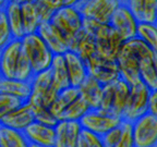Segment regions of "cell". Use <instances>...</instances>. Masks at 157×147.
I'll list each match as a JSON object with an SVG mask.
<instances>
[{
	"label": "cell",
	"mask_w": 157,
	"mask_h": 147,
	"mask_svg": "<svg viewBox=\"0 0 157 147\" xmlns=\"http://www.w3.org/2000/svg\"><path fill=\"white\" fill-rule=\"evenodd\" d=\"M22 46L35 74L50 69L55 54L38 33L25 35L22 38Z\"/></svg>",
	"instance_id": "cell-1"
},
{
	"label": "cell",
	"mask_w": 157,
	"mask_h": 147,
	"mask_svg": "<svg viewBox=\"0 0 157 147\" xmlns=\"http://www.w3.org/2000/svg\"><path fill=\"white\" fill-rule=\"evenodd\" d=\"M31 82H32V95L27 103L31 106H45L50 108L60 92L52 81L50 69L34 74Z\"/></svg>",
	"instance_id": "cell-2"
},
{
	"label": "cell",
	"mask_w": 157,
	"mask_h": 147,
	"mask_svg": "<svg viewBox=\"0 0 157 147\" xmlns=\"http://www.w3.org/2000/svg\"><path fill=\"white\" fill-rule=\"evenodd\" d=\"M52 22L58 27L64 35L69 45V49L78 33L83 31L84 17L76 6L63 7L56 11Z\"/></svg>",
	"instance_id": "cell-3"
},
{
	"label": "cell",
	"mask_w": 157,
	"mask_h": 147,
	"mask_svg": "<svg viewBox=\"0 0 157 147\" xmlns=\"http://www.w3.org/2000/svg\"><path fill=\"white\" fill-rule=\"evenodd\" d=\"M94 38L98 56L116 61L124 40L110 23H101L94 34Z\"/></svg>",
	"instance_id": "cell-4"
},
{
	"label": "cell",
	"mask_w": 157,
	"mask_h": 147,
	"mask_svg": "<svg viewBox=\"0 0 157 147\" xmlns=\"http://www.w3.org/2000/svg\"><path fill=\"white\" fill-rule=\"evenodd\" d=\"M151 89L142 81L132 84L130 87V96L128 104L123 111V119L135 121L137 118L148 112V103H150Z\"/></svg>",
	"instance_id": "cell-5"
},
{
	"label": "cell",
	"mask_w": 157,
	"mask_h": 147,
	"mask_svg": "<svg viewBox=\"0 0 157 147\" xmlns=\"http://www.w3.org/2000/svg\"><path fill=\"white\" fill-rule=\"evenodd\" d=\"M120 72V77L132 85L141 81L140 59L131 40H125L116 60Z\"/></svg>",
	"instance_id": "cell-6"
},
{
	"label": "cell",
	"mask_w": 157,
	"mask_h": 147,
	"mask_svg": "<svg viewBox=\"0 0 157 147\" xmlns=\"http://www.w3.org/2000/svg\"><path fill=\"white\" fill-rule=\"evenodd\" d=\"M121 5L120 0H81L76 7L85 19L109 23L113 14Z\"/></svg>",
	"instance_id": "cell-7"
},
{
	"label": "cell",
	"mask_w": 157,
	"mask_h": 147,
	"mask_svg": "<svg viewBox=\"0 0 157 147\" xmlns=\"http://www.w3.org/2000/svg\"><path fill=\"white\" fill-rule=\"evenodd\" d=\"M134 146L153 147L157 146V117L146 112L133 121Z\"/></svg>",
	"instance_id": "cell-8"
},
{
	"label": "cell",
	"mask_w": 157,
	"mask_h": 147,
	"mask_svg": "<svg viewBox=\"0 0 157 147\" xmlns=\"http://www.w3.org/2000/svg\"><path fill=\"white\" fill-rule=\"evenodd\" d=\"M122 121V118L108 113L101 109H91L81 119V124L83 127L88 129L103 136L108 131L118 126Z\"/></svg>",
	"instance_id": "cell-9"
},
{
	"label": "cell",
	"mask_w": 157,
	"mask_h": 147,
	"mask_svg": "<svg viewBox=\"0 0 157 147\" xmlns=\"http://www.w3.org/2000/svg\"><path fill=\"white\" fill-rule=\"evenodd\" d=\"M109 23L120 34L124 42L137 36V26L140 21L131 12L127 5H120L118 7Z\"/></svg>",
	"instance_id": "cell-10"
},
{
	"label": "cell",
	"mask_w": 157,
	"mask_h": 147,
	"mask_svg": "<svg viewBox=\"0 0 157 147\" xmlns=\"http://www.w3.org/2000/svg\"><path fill=\"white\" fill-rule=\"evenodd\" d=\"M86 66L88 74L95 77L103 85L113 83L121 78L117 62L99 57L98 55L86 63Z\"/></svg>",
	"instance_id": "cell-11"
},
{
	"label": "cell",
	"mask_w": 157,
	"mask_h": 147,
	"mask_svg": "<svg viewBox=\"0 0 157 147\" xmlns=\"http://www.w3.org/2000/svg\"><path fill=\"white\" fill-rule=\"evenodd\" d=\"M22 51V39L13 38L9 44L1 48V54H0L1 77L14 78L15 70H17Z\"/></svg>",
	"instance_id": "cell-12"
},
{
	"label": "cell",
	"mask_w": 157,
	"mask_h": 147,
	"mask_svg": "<svg viewBox=\"0 0 157 147\" xmlns=\"http://www.w3.org/2000/svg\"><path fill=\"white\" fill-rule=\"evenodd\" d=\"M29 145L40 147L56 146V130L55 126L44 124L35 120L24 130Z\"/></svg>",
	"instance_id": "cell-13"
},
{
	"label": "cell",
	"mask_w": 157,
	"mask_h": 147,
	"mask_svg": "<svg viewBox=\"0 0 157 147\" xmlns=\"http://www.w3.org/2000/svg\"><path fill=\"white\" fill-rule=\"evenodd\" d=\"M82 126L80 121L59 120L55 126L57 147H78V141Z\"/></svg>",
	"instance_id": "cell-14"
},
{
	"label": "cell",
	"mask_w": 157,
	"mask_h": 147,
	"mask_svg": "<svg viewBox=\"0 0 157 147\" xmlns=\"http://www.w3.org/2000/svg\"><path fill=\"white\" fill-rule=\"evenodd\" d=\"M37 33L43 37L47 46L55 55H64L69 50V45L64 35L52 21L42 23Z\"/></svg>",
	"instance_id": "cell-15"
},
{
	"label": "cell",
	"mask_w": 157,
	"mask_h": 147,
	"mask_svg": "<svg viewBox=\"0 0 157 147\" xmlns=\"http://www.w3.org/2000/svg\"><path fill=\"white\" fill-rule=\"evenodd\" d=\"M35 121L34 112L29 103H24L15 110L0 117V124L7 125L20 131H24L32 122Z\"/></svg>",
	"instance_id": "cell-16"
},
{
	"label": "cell",
	"mask_w": 157,
	"mask_h": 147,
	"mask_svg": "<svg viewBox=\"0 0 157 147\" xmlns=\"http://www.w3.org/2000/svg\"><path fill=\"white\" fill-rule=\"evenodd\" d=\"M64 59L68 68L70 84L74 87H78L88 75L87 66L81 59V57L72 50H68L64 54Z\"/></svg>",
	"instance_id": "cell-17"
},
{
	"label": "cell",
	"mask_w": 157,
	"mask_h": 147,
	"mask_svg": "<svg viewBox=\"0 0 157 147\" xmlns=\"http://www.w3.org/2000/svg\"><path fill=\"white\" fill-rule=\"evenodd\" d=\"M80 96L83 97L91 109H98L101 107V96H103L104 85L95 77L88 74L87 77L78 86Z\"/></svg>",
	"instance_id": "cell-18"
},
{
	"label": "cell",
	"mask_w": 157,
	"mask_h": 147,
	"mask_svg": "<svg viewBox=\"0 0 157 147\" xmlns=\"http://www.w3.org/2000/svg\"><path fill=\"white\" fill-rule=\"evenodd\" d=\"M131 85L123 78H119L113 83V103H111L110 113L122 118L123 111L128 104L130 96Z\"/></svg>",
	"instance_id": "cell-19"
},
{
	"label": "cell",
	"mask_w": 157,
	"mask_h": 147,
	"mask_svg": "<svg viewBox=\"0 0 157 147\" xmlns=\"http://www.w3.org/2000/svg\"><path fill=\"white\" fill-rule=\"evenodd\" d=\"M0 93L17 96L23 101H27L32 95V82L17 80V78L1 77Z\"/></svg>",
	"instance_id": "cell-20"
},
{
	"label": "cell",
	"mask_w": 157,
	"mask_h": 147,
	"mask_svg": "<svg viewBox=\"0 0 157 147\" xmlns=\"http://www.w3.org/2000/svg\"><path fill=\"white\" fill-rule=\"evenodd\" d=\"M29 143L24 131H20L7 125L0 124V146L1 147H26Z\"/></svg>",
	"instance_id": "cell-21"
},
{
	"label": "cell",
	"mask_w": 157,
	"mask_h": 147,
	"mask_svg": "<svg viewBox=\"0 0 157 147\" xmlns=\"http://www.w3.org/2000/svg\"><path fill=\"white\" fill-rule=\"evenodd\" d=\"M2 9H5L6 13H7L8 21H9L11 31H12L13 38L22 39L26 34H25L24 26H23L21 5L15 2H8L7 6Z\"/></svg>",
	"instance_id": "cell-22"
},
{
	"label": "cell",
	"mask_w": 157,
	"mask_h": 147,
	"mask_svg": "<svg viewBox=\"0 0 157 147\" xmlns=\"http://www.w3.org/2000/svg\"><path fill=\"white\" fill-rule=\"evenodd\" d=\"M50 71L52 74V81L59 91L71 86L64 55H55Z\"/></svg>",
	"instance_id": "cell-23"
},
{
	"label": "cell",
	"mask_w": 157,
	"mask_h": 147,
	"mask_svg": "<svg viewBox=\"0 0 157 147\" xmlns=\"http://www.w3.org/2000/svg\"><path fill=\"white\" fill-rule=\"evenodd\" d=\"M80 96V92H78V87L74 86H69L67 88H63L59 92V95L55 103L50 106V110L55 115V117L60 120L62 117V113L67 109L70 104H72L76 98Z\"/></svg>",
	"instance_id": "cell-24"
},
{
	"label": "cell",
	"mask_w": 157,
	"mask_h": 147,
	"mask_svg": "<svg viewBox=\"0 0 157 147\" xmlns=\"http://www.w3.org/2000/svg\"><path fill=\"white\" fill-rule=\"evenodd\" d=\"M21 10H22L23 26H24L25 34L37 33L42 24V21L37 12L35 2H27L21 5Z\"/></svg>",
	"instance_id": "cell-25"
},
{
	"label": "cell",
	"mask_w": 157,
	"mask_h": 147,
	"mask_svg": "<svg viewBox=\"0 0 157 147\" xmlns=\"http://www.w3.org/2000/svg\"><path fill=\"white\" fill-rule=\"evenodd\" d=\"M74 51L81 57V59L85 62V64L88 63L94 57L97 56L95 38L91 35H88L87 33H85L83 29Z\"/></svg>",
	"instance_id": "cell-26"
},
{
	"label": "cell",
	"mask_w": 157,
	"mask_h": 147,
	"mask_svg": "<svg viewBox=\"0 0 157 147\" xmlns=\"http://www.w3.org/2000/svg\"><path fill=\"white\" fill-rule=\"evenodd\" d=\"M91 110V107L86 103L83 97L78 96L75 100L67 107V109L62 113L60 120H74L81 121V119Z\"/></svg>",
	"instance_id": "cell-27"
},
{
	"label": "cell",
	"mask_w": 157,
	"mask_h": 147,
	"mask_svg": "<svg viewBox=\"0 0 157 147\" xmlns=\"http://www.w3.org/2000/svg\"><path fill=\"white\" fill-rule=\"evenodd\" d=\"M137 37L157 52V22H140L137 26Z\"/></svg>",
	"instance_id": "cell-28"
},
{
	"label": "cell",
	"mask_w": 157,
	"mask_h": 147,
	"mask_svg": "<svg viewBox=\"0 0 157 147\" xmlns=\"http://www.w3.org/2000/svg\"><path fill=\"white\" fill-rule=\"evenodd\" d=\"M104 146L101 136L97 133L83 127L80 133L78 147H101Z\"/></svg>",
	"instance_id": "cell-29"
},
{
	"label": "cell",
	"mask_w": 157,
	"mask_h": 147,
	"mask_svg": "<svg viewBox=\"0 0 157 147\" xmlns=\"http://www.w3.org/2000/svg\"><path fill=\"white\" fill-rule=\"evenodd\" d=\"M26 101H23L19 97L10 94L0 93V117L15 110L20 106H22Z\"/></svg>",
	"instance_id": "cell-30"
},
{
	"label": "cell",
	"mask_w": 157,
	"mask_h": 147,
	"mask_svg": "<svg viewBox=\"0 0 157 147\" xmlns=\"http://www.w3.org/2000/svg\"><path fill=\"white\" fill-rule=\"evenodd\" d=\"M34 71H33V68L31 66V62H29V58L25 55L24 50L21 54L20 57L19 63H17V70H15V76L14 78L17 80H24V81H31L34 76Z\"/></svg>",
	"instance_id": "cell-31"
},
{
	"label": "cell",
	"mask_w": 157,
	"mask_h": 147,
	"mask_svg": "<svg viewBox=\"0 0 157 147\" xmlns=\"http://www.w3.org/2000/svg\"><path fill=\"white\" fill-rule=\"evenodd\" d=\"M31 107L34 112L35 120L38 122L50 125V126H56L57 123L59 122V120L52 112L50 108L45 107V106H31Z\"/></svg>",
	"instance_id": "cell-32"
},
{
	"label": "cell",
	"mask_w": 157,
	"mask_h": 147,
	"mask_svg": "<svg viewBox=\"0 0 157 147\" xmlns=\"http://www.w3.org/2000/svg\"><path fill=\"white\" fill-rule=\"evenodd\" d=\"M121 136L118 147H132L134 146V133H133V122L123 119L120 123Z\"/></svg>",
	"instance_id": "cell-33"
},
{
	"label": "cell",
	"mask_w": 157,
	"mask_h": 147,
	"mask_svg": "<svg viewBox=\"0 0 157 147\" xmlns=\"http://www.w3.org/2000/svg\"><path fill=\"white\" fill-rule=\"evenodd\" d=\"M13 39L12 31L8 21L7 13L5 9H1L0 12V47L2 48L7 44H9Z\"/></svg>",
	"instance_id": "cell-34"
},
{
	"label": "cell",
	"mask_w": 157,
	"mask_h": 147,
	"mask_svg": "<svg viewBox=\"0 0 157 147\" xmlns=\"http://www.w3.org/2000/svg\"><path fill=\"white\" fill-rule=\"evenodd\" d=\"M120 136H121V129H120V124H119L118 126L113 127V130L108 131L106 134H104L101 136L104 146L118 147L119 142H120Z\"/></svg>",
	"instance_id": "cell-35"
},
{
	"label": "cell",
	"mask_w": 157,
	"mask_h": 147,
	"mask_svg": "<svg viewBox=\"0 0 157 147\" xmlns=\"http://www.w3.org/2000/svg\"><path fill=\"white\" fill-rule=\"evenodd\" d=\"M157 21V0H145L144 13L142 22H156Z\"/></svg>",
	"instance_id": "cell-36"
},
{
	"label": "cell",
	"mask_w": 157,
	"mask_h": 147,
	"mask_svg": "<svg viewBox=\"0 0 157 147\" xmlns=\"http://www.w3.org/2000/svg\"><path fill=\"white\" fill-rule=\"evenodd\" d=\"M35 6H36L37 12H38V15H39V17H40L42 23L50 22L56 11L50 9L47 5H45L42 0H36V1H35Z\"/></svg>",
	"instance_id": "cell-37"
},
{
	"label": "cell",
	"mask_w": 157,
	"mask_h": 147,
	"mask_svg": "<svg viewBox=\"0 0 157 147\" xmlns=\"http://www.w3.org/2000/svg\"><path fill=\"white\" fill-rule=\"evenodd\" d=\"M145 0H128L127 6L131 10V12L135 15L140 22L143 21V13H144Z\"/></svg>",
	"instance_id": "cell-38"
},
{
	"label": "cell",
	"mask_w": 157,
	"mask_h": 147,
	"mask_svg": "<svg viewBox=\"0 0 157 147\" xmlns=\"http://www.w3.org/2000/svg\"><path fill=\"white\" fill-rule=\"evenodd\" d=\"M42 1L54 11H58L59 9H61L63 7L78 6L81 2V0H42Z\"/></svg>",
	"instance_id": "cell-39"
},
{
	"label": "cell",
	"mask_w": 157,
	"mask_h": 147,
	"mask_svg": "<svg viewBox=\"0 0 157 147\" xmlns=\"http://www.w3.org/2000/svg\"><path fill=\"white\" fill-rule=\"evenodd\" d=\"M148 112L157 117V88L151 92L150 103H148Z\"/></svg>",
	"instance_id": "cell-40"
},
{
	"label": "cell",
	"mask_w": 157,
	"mask_h": 147,
	"mask_svg": "<svg viewBox=\"0 0 157 147\" xmlns=\"http://www.w3.org/2000/svg\"><path fill=\"white\" fill-rule=\"evenodd\" d=\"M9 2H15V3H19V5H24V3L27 2H35L36 0H8Z\"/></svg>",
	"instance_id": "cell-41"
},
{
	"label": "cell",
	"mask_w": 157,
	"mask_h": 147,
	"mask_svg": "<svg viewBox=\"0 0 157 147\" xmlns=\"http://www.w3.org/2000/svg\"><path fill=\"white\" fill-rule=\"evenodd\" d=\"M154 66H155V70H156V74H157V52H155V56H154Z\"/></svg>",
	"instance_id": "cell-42"
},
{
	"label": "cell",
	"mask_w": 157,
	"mask_h": 147,
	"mask_svg": "<svg viewBox=\"0 0 157 147\" xmlns=\"http://www.w3.org/2000/svg\"><path fill=\"white\" fill-rule=\"evenodd\" d=\"M156 22H157V21H156Z\"/></svg>",
	"instance_id": "cell-43"
}]
</instances>
